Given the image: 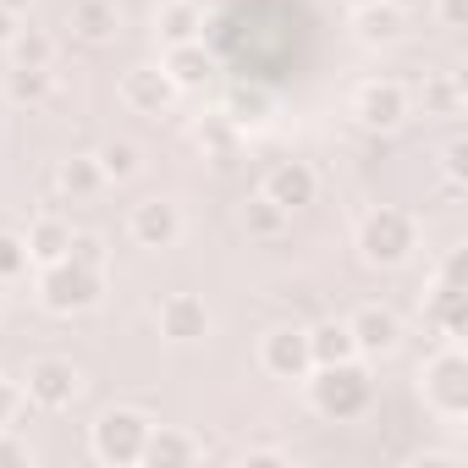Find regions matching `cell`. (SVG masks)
<instances>
[{"label":"cell","instance_id":"cell-33","mask_svg":"<svg viewBox=\"0 0 468 468\" xmlns=\"http://www.w3.org/2000/svg\"><path fill=\"white\" fill-rule=\"evenodd\" d=\"M238 463H243V468H287L292 452H287V446H249Z\"/></svg>","mask_w":468,"mask_h":468},{"label":"cell","instance_id":"cell-2","mask_svg":"<svg viewBox=\"0 0 468 468\" xmlns=\"http://www.w3.org/2000/svg\"><path fill=\"white\" fill-rule=\"evenodd\" d=\"M309 386V408L331 424H347V419H364L369 402H375V380H369V364L364 358H347V364H320L303 375Z\"/></svg>","mask_w":468,"mask_h":468},{"label":"cell","instance_id":"cell-29","mask_svg":"<svg viewBox=\"0 0 468 468\" xmlns=\"http://www.w3.org/2000/svg\"><path fill=\"white\" fill-rule=\"evenodd\" d=\"M28 271H34V260H28L23 231H0V287H6V282H23Z\"/></svg>","mask_w":468,"mask_h":468},{"label":"cell","instance_id":"cell-9","mask_svg":"<svg viewBox=\"0 0 468 468\" xmlns=\"http://www.w3.org/2000/svg\"><path fill=\"white\" fill-rule=\"evenodd\" d=\"M154 325H160V342H171V347H198V342H209V331H215V309H209L198 292H165V298L154 303Z\"/></svg>","mask_w":468,"mask_h":468},{"label":"cell","instance_id":"cell-5","mask_svg":"<svg viewBox=\"0 0 468 468\" xmlns=\"http://www.w3.org/2000/svg\"><path fill=\"white\" fill-rule=\"evenodd\" d=\"M149 424H154V419H149L144 408H105V413L89 424V452H94V463H105V468H138Z\"/></svg>","mask_w":468,"mask_h":468},{"label":"cell","instance_id":"cell-24","mask_svg":"<svg viewBox=\"0 0 468 468\" xmlns=\"http://www.w3.org/2000/svg\"><path fill=\"white\" fill-rule=\"evenodd\" d=\"M56 187H61L67 198H94V193L111 187V182H105V171H100L94 154H67V160L56 165Z\"/></svg>","mask_w":468,"mask_h":468},{"label":"cell","instance_id":"cell-17","mask_svg":"<svg viewBox=\"0 0 468 468\" xmlns=\"http://www.w3.org/2000/svg\"><path fill=\"white\" fill-rule=\"evenodd\" d=\"M160 67H165V78H171L182 94H193V89H204V83L215 78V61H209L204 39H187V45H165Z\"/></svg>","mask_w":468,"mask_h":468},{"label":"cell","instance_id":"cell-4","mask_svg":"<svg viewBox=\"0 0 468 468\" xmlns=\"http://www.w3.org/2000/svg\"><path fill=\"white\" fill-rule=\"evenodd\" d=\"M419 397L446 424L468 419V358H463V342H441V353H430L419 364Z\"/></svg>","mask_w":468,"mask_h":468},{"label":"cell","instance_id":"cell-35","mask_svg":"<svg viewBox=\"0 0 468 468\" xmlns=\"http://www.w3.org/2000/svg\"><path fill=\"white\" fill-rule=\"evenodd\" d=\"M435 23H441L446 34L468 28V0H435Z\"/></svg>","mask_w":468,"mask_h":468},{"label":"cell","instance_id":"cell-18","mask_svg":"<svg viewBox=\"0 0 468 468\" xmlns=\"http://www.w3.org/2000/svg\"><path fill=\"white\" fill-rule=\"evenodd\" d=\"M424 325H435L441 342H463L468 331V292L452 282H435V298L424 303Z\"/></svg>","mask_w":468,"mask_h":468},{"label":"cell","instance_id":"cell-30","mask_svg":"<svg viewBox=\"0 0 468 468\" xmlns=\"http://www.w3.org/2000/svg\"><path fill=\"white\" fill-rule=\"evenodd\" d=\"M265 111H271V100L265 94H254V89H238V94H231V127H260L265 122Z\"/></svg>","mask_w":468,"mask_h":468},{"label":"cell","instance_id":"cell-36","mask_svg":"<svg viewBox=\"0 0 468 468\" xmlns=\"http://www.w3.org/2000/svg\"><path fill=\"white\" fill-rule=\"evenodd\" d=\"M463 463V446H430L413 457V468H457Z\"/></svg>","mask_w":468,"mask_h":468},{"label":"cell","instance_id":"cell-20","mask_svg":"<svg viewBox=\"0 0 468 468\" xmlns=\"http://www.w3.org/2000/svg\"><path fill=\"white\" fill-rule=\"evenodd\" d=\"M23 243H28L34 271H39V265H56V260H67V254H72V226H67L61 215H39V220H28Z\"/></svg>","mask_w":468,"mask_h":468},{"label":"cell","instance_id":"cell-32","mask_svg":"<svg viewBox=\"0 0 468 468\" xmlns=\"http://www.w3.org/2000/svg\"><path fill=\"white\" fill-rule=\"evenodd\" d=\"M441 171H446V182H452V187H463V182H468V138H452V144L441 149Z\"/></svg>","mask_w":468,"mask_h":468},{"label":"cell","instance_id":"cell-16","mask_svg":"<svg viewBox=\"0 0 468 468\" xmlns=\"http://www.w3.org/2000/svg\"><path fill=\"white\" fill-rule=\"evenodd\" d=\"M67 28H72V39H83V45H111V39L122 34V6H116V0H72Z\"/></svg>","mask_w":468,"mask_h":468},{"label":"cell","instance_id":"cell-21","mask_svg":"<svg viewBox=\"0 0 468 468\" xmlns=\"http://www.w3.org/2000/svg\"><path fill=\"white\" fill-rule=\"evenodd\" d=\"M419 105H424V116L457 122L463 105H468V89H463L457 72H424V83H419Z\"/></svg>","mask_w":468,"mask_h":468},{"label":"cell","instance_id":"cell-22","mask_svg":"<svg viewBox=\"0 0 468 468\" xmlns=\"http://www.w3.org/2000/svg\"><path fill=\"white\" fill-rule=\"evenodd\" d=\"M0 89H6V100L12 105H45L50 94H56V67H6V83H0Z\"/></svg>","mask_w":468,"mask_h":468},{"label":"cell","instance_id":"cell-23","mask_svg":"<svg viewBox=\"0 0 468 468\" xmlns=\"http://www.w3.org/2000/svg\"><path fill=\"white\" fill-rule=\"evenodd\" d=\"M309 358H314V369H320V364H347V358H358L347 320H320V325H309Z\"/></svg>","mask_w":468,"mask_h":468},{"label":"cell","instance_id":"cell-38","mask_svg":"<svg viewBox=\"0 0 468 468\" xmlns=\"http://www.w3.org/2000/svg\"><path fill=\"white\" fill-rule=\"evenodd\" d=\"M6 6H12V12H17V17H23V12H28V0H6Z\"/></svg>","mask_w":468,"mask_h":468},{"label":"cell","instance_id":"cell-34","mask_svg":"<svg viewBox=\"0 0 468 468\" xmlns=\"http://www.w3.org/2000/svg\"><path fill=\"white\" fill-rule=\"evenodd\" d=\"M23 408H28V397H23V380H6V375H0V424H12Z\"/></svg>","mask_w":468,"mask_h":468},{"label":"cell","instance_id":"cell-28","mask_svg":"<svg viewBox=\"0 0 468 468\" xmlns=\"http://www.w3.org/2000/svg\"><path fill=\"white\" fill-rule=\"evenodd\" d=\"M193 138H198V149H204L215 165H226V160H231V149H238V127H231L226 116H209Z\"/></svg>","mask_w":468,"mask_h":468},{"label":"cell","instance_id":"cell-8","mask_svg":"<svg viewBox=\"0 0 468 468\" xmlns=\"http://www.w3.org/2000/svg\"><path fill=\"white\" fill-rule=\"evenodd\" d=\"M182 231H187V215H182V204L176 198H138L133 209H127V238L144 249V254H165V249H176L182 243Z\"/></svg>","mask_w":468,"mask_h":468},{"label":"cell","instance_id":"cell-31","mask_svg":"<svg viewBox=\"0 0 468 468\" xmlns=\"http://www.w3.org/2000/svg\"><path fill=\"white\" fill-rule=\"evenodd\" d=\"M39 452L12 430V424H0V468H23V463H34Z\"/></svg>","mask_w":468,"mask_h":468},{"label":"cell","instance_id":"cell-7","mask_svg":"<svg viewBox=\"0 0 468 468\" xmlns=\"http://www.w3.org/2000/svg\"><path fill=\"white\" fill-rule=\"evenodd\" d=\"M23 397H28L34 408H45V413H61V408H72V402L83 397V369H78L72 358H61V353H45V358L28 364Z\"/></svg>","mask_w":468,"mask_h":468},{"label":"cell","instance_id":"cell-14","mask_svg":"<svg viewBox=\"0 0 468 468\" xmlns=\"http://www.w3.org/2000/svg\"><path fill=\"white\" fill-rule=\"evenodd\" d=\"M353 34L369 50H391V45L408 39V12L397 6V0H369V6L353 12Z\"/></svg>","mask_w":468,"mask_h":468},{"label":"cell","instance_id":"cell-39","mask_svg":"<svg viewBox=\"0 0 468 468\" xmlns=\"http://www.w3.org/2000/svg\"><path fill=\"white\" fill-rule=\"evenodd\" d=\"M358 6H369V0H347V12H358Z\"/></svg>","mask_w":468,"mask_h":468},{"label":"cell","instance_id":"cell-19","mask_svg":"<svg viewBox=\"0 0 468 468\" xmlns=\"http://www.w3.org/2000/svg\"><path fill=\"white\" fill-rule=\"evenodd\" d=\"M154 39L160 45L204 39V6H198V0H160V6H154Z\"/></svg>","mask_w":468,"mask_h":468},{"label":"cell","instance_id":"cell-13","mask_svg":"<svg viewBox=\"0 0 468 468\" xmlns=\"http://www.w3.org/2000/svg\"><path fill=\"white\" fill-rule=\"evenodd\" d=\"M260 193H265L276 209L303 215V209L320 198V176H314V165H309V160H282V165H271V171H265Z\"/></svg>","mask_w":468,"mask_h":468},{"label":"cell","instance_id":"cell-10","mask_svg":"<svg viewBox=\"0 0 468 468\" xmlns=\"http://www.w3.org/2000/svg\"><path fill=\"white\" fill-rule=\"evenodd\" d=\"M260 369L271 375V380H303L309 369H314V358H309V331L303 325H271L265 336H260Z\"/></svg>","mask_w":468,"mask_h":468},{"label":"cell","instance_id":"cell-12","mask_svg":"<svg viewBox=\"0 0 468 468\" xmlns=\"http://www.w3.org/2000/svg\"><path fill=\"white\" fill-rule=\"evenodd\" d=\"M116 94H122V105H127L133 116H165L182 89L165 78V67H149V61H144V67H127V72H122V89H116Z\"/></svg>","mask_w":468,"mask_h":468},{"label":"cell","instance_id":"cell-26","mask_svg":"<svg viewBox=\"0 0 468 468\" xmlns=\"http://www.w3.org/2000/svg\"><path fill=\"white\" fill-rule=\"evenodd\" d=\"M94 160H100L105 182H133V176L144 171V149H138L133 138H111V144H100Z\"/></svg>","mask_w":468,"mask_h":468},{"label":"cell","instance_id":"cell-3","mask_svg":"<svg viewBox=\"0 0 468 468\" xmlns=\"http://www.w3.org/2000/svg\"><path fill=\"white\" fill-rule=\"evenodd\" d=\"M353 243H358V260L369 271H402L419 254V220L402 204H375V209H364Z\"/></svg>","mask_w":468,"mask_h":468},{"label":"cell","instance_id":"cell-25","mask_svg":"<svg viewBox=\"0 0 468 468\" xmlns=\"http://www.w3.org/2000/svg\"><path fill=\"white\" fill-rule=\"evenodd\" d=\"M238 220H243V231H249V238H260V243H276L282 238V231H287V209H276L265 193H254V198H243V209H238Z\"/></svg>","mask_w":468,"mask_h":468},{"label":"cell","instance_id":"cell-40","mask_svg":"<svg viewBox=\"0 0 468 468\" xmlns=\"http://www.w3.org/2000/svg\"><path fill=\"white\" fill-rule=\"evenodd\" d=\"M0 314H6V292H0Z\"/></svg>","mask_w":468,"mask_h":468},{"label":"cell","instance_id":"cell-1","mask_svg":"<svg viewBox=\"0 0 468 468\" xmlns=\"http://www.w3.org/2000/svg\"><path fill=\"white\" fill-rule=\"evenodd\" d=\"M34 298H39V309L56 314V320L89 314V309L105 303V265L78 260V254H67V260H56V265H39Z\"/></svg>","mask_w":468,"mask_h":468},{"label":"cell","instance_id":"cell-11","mask_svg":"<svg viewBox=\"0 0 468 468\" xmlns=\"http://www.w3.org/2000/svg\"><path fill=\"white\" fill-rule=\"evenodd\" d=\"M347 331H353V347L364 364H380L402 347V314L386 303H364L358 314H347Z\"/></svg>","mask_w":468,"mask_h":468},{"label":"cell","instance_id":"cell-37","mask_svg":"<svg viewBox=\"0 0 468 468\" xmlns=\"http://www.w3.org/2000/svg\"><path fill=\"white\" fill-rule=\"evenodd\" d=\"M17 28H23V17H17V12L6 6V0H0V50L12 45V34H17Z\"/></svg>","mask_w":468,"mask_h":468},{"label":"cell","instance_id":"cell-15","mask_svg":"<svg viewBox=\"0 0 468 468\" xmlns=\"http://www.w3.org/2000/svg\"><path fill=\"white\" fill-rule=\"evenodd\" d=\"M204 457V441L198 435H187V430H176V424H149V435H144V468H182V463H198Z\"/></svg>","mask_w":468,"mask_h":468},{"label":"cell","instance_id":"cell-27","mask_svg":"<svg viewBox=\"0 0 468 468\" xmlns=\"http://www.w3.org/2000/svg\"><path fill=\"white\" fill-rule=\"evenodd\" d=\"M6 56H12V67H56V39L23 23V28L12 34V45H6Z\"/></svg>","mask_w":468,"mask_h":468},{"label":"cell","instance_id":"cell-6","mask_svg":"<svg viewBox=\"0 0 468 468\" xmlns=\"http://www.w3.org/2000/svg\"><path fill=\"white\" fill-rule=\"evenodd\" d=\"M408 116H413L408 83H397V78H369V83L353 89V122H358L364 133H397Z\"/></svg>","mask_w":468,"mask_h":468}]
</instances>
